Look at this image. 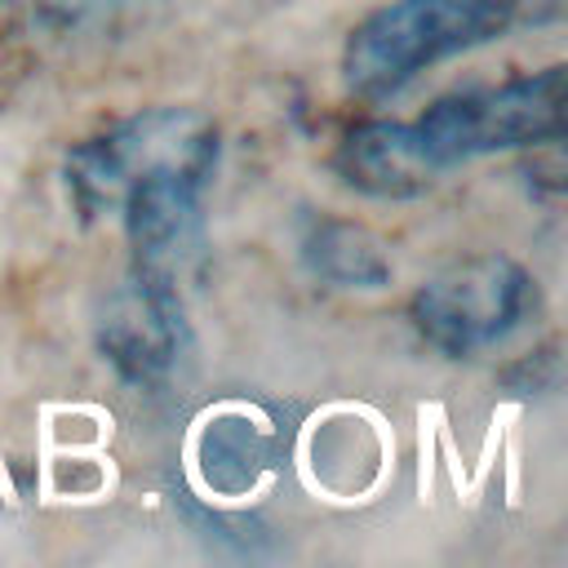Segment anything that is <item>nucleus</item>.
<instances>
[{"label":"nucleus","instance_id":"obj_3","mask_svg":"<svg viewBox=\"0 0 568 568\" xmlns=\"http://www.w3.org/2000/svg\"><path fill=\"white\" fill-rule=\"evenodd\" d=\"M564 67H541L510 75L501 84H475L435 98L417 120H404L408 142L430 178L457 169L479 155L519 151V146H555L564 138Z\"/></svg>","mask_w":568,"mask_h":568},{"label":"nucleus","instance_id":"obj_5","mask_svg":"<svg viewBox=\"0 0 568 568\" xmlns=\"http://www.w3.org/2000/svg\"><path fill=\"white\" fill-rule=\"evenodd\" d=\"M186 328H182V297L178 284L133 271L124 284L106 293L98 315V346L111 368L133 386H155L178 368Z\"/></svg>","mask_w":568,"mask_h":568},{"label":"nucleus","instance_id":"obj_6","mask_svg":"<svg viewBox=\"0 0 568 568\" xmlns=\"http://www.w3.org/2000/svg\"><path fill=\"white\" fill-rule=\"evenodd\" d=\"M333 169L346 186L373 200H413L435 182L417 160L404 120H364L346 129L333 151Z\"/></svg>","mask_w":568,"mask_h":568},{"label":"nucleus","instance_id":"obj_7","mask_svg":"<svg viewBox=\"0 0 568 568\" xmlns=\"http://www.w3.org/2000/svg\"><path fill=\"white\" fill-rule=\"evenodd\" d=\"M297 253H302L306 271L324 284H337V288H382V284H390L386 244L359 222L311 217L302 226Z\"/></svg>","mask_w":568,"mask_h":568},{"label":"nucleus","instance_id":"obj_1","mask_svg":"<svg viewBox=\"0 0 568 568\" xmlns=\"http://www.w3.org/2000/svg\"><path fill=\"white\" fill-rule=\"evenodd\" d=\"M528 0H390L359 18L342 44V80L355 98H390L435 62L501 40Z\"/></svg>","mask_w":568,"mask_h":568},{"label":"nucleus","instance_id":"obj_8","mask_svg":"<svg viewBox=\"0 0 568 568\" xmlns=\"http://www.w3.org/2000/svg\"><path fill=\"white\" fill-rule=\"evenodd\" d=\"M53 13L62 18H80V13H102V9H120V4H138V0H44Z\"/></svg>","mask_w":568,"mask_h":568},{"label":"nucleus","instance_id":"obj_2","mask_svg":"<svg viewBox=\"0 0 568 568\" xmlns=\"http://www.w3.org/2000/svg\"><path fill=\"white\" fill-rule=\"evenodd\" d=\"M217 124L195 106H146L67 151V191L84 217L115 213L124 195L160 182L209 186Z\"/></svg>","mask_w":568,"mask_h":568},{"label":"nucleus","instance_id":"obj_4","mask_svg":"<svg viewBox=\"0 0 568 568\" xmlns=\"http://www.w3.org/2000/svg\"><path fill=\"white\" fill-rule=\"evenodd\" d=\"M541 306L537 280L506 253H470L435 271L408 302L413 328L448 359L510 342Z\"/></svg>","mask_w":568,"mask_h":568}]
</instances>
